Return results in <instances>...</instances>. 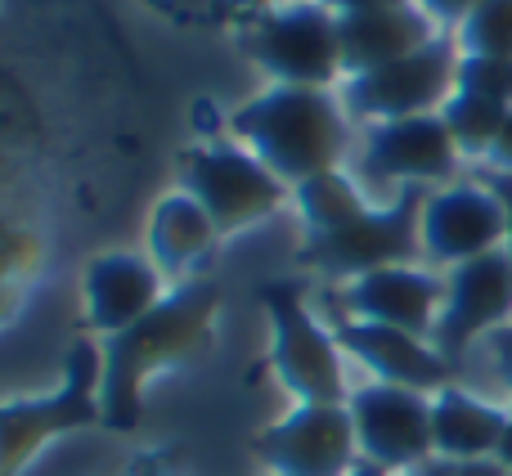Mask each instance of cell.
Returning a JSON list of instances; mask_svg holds the SVG:
<instances>
[{
    "instance_id": "6da1fadb",
    "label": "cell",
    "mask_w": 512,
    "mask_h": 476,
    "mask_svg": "<svg viewBox=\"0 0 512 476\" xmlns=\"http://www.w3.org/2000/svg\"><path fill=\"white\" fill-rule=\"evenodd\" d=\"M221 288L212 279H185L167 292L153 315L131 324L126 333L99 342V409L108 432H131L144 418V391L158 373L185 369L198 355L212 351Z\"/></svg>"
},
{
    "instance_id": "7a4b0ae2",
    "label": "cell",
    "mask_w": 512,
    "mask_h": 476,
    "mask_svg": "<svg viewBox=\"0 0 512 476\" xmlns=\"http://www.w3.org/2000/svg\"><path fill=\"white\" fill-rule=\"evenodd\" d=\"M230 131L234 144L256 153L288 189L342 171L351 140L342 95L306 86H265L261 95L243 99L230 113Z\"/></svg>"
},
{
    "instance_id": "3957f363",
    "label": "cell",
    "mask_w": 512,
    "mask_h": 476,
    "mask_svg": "<svg viewBox=\"0 0 512 476\" xmlns=\"http://www.w3.org/2000/svg\"><path fill=\"white\" fill-rule=\"evenodd\" d=\"M261 310L270 324V373L297 405H346V351L333 328L319 324L306 288L292 279L261 283Z\"/></svg>"
},
{
    "instance_id": "277c9868",
    "label": "cell",
    "mask_w": 512,
    "mask_h": 476,
    "mask_svg": "<svg viewBox=\"0 0 512 476\" xmlns=\"http://www.w3.org/2000/svg\"><path fill=\"white\" fill-rule=\"evenodd\" d=\"M99 342H77L63 360V382L32 400H0V476H23L45 445L86 427H104L99 409Z\"/></svg>"
},
{
    "instance_id": "5b68a950",
    "label": "cell",
    "mask_w": 512,
    "mask_h": 476,
    "mask_svg": "<svg viewBox=\"0 0 512 476\" xmlns=\"http://www.w3.org/2000/svg\"><path fill=\"white\" fill-rule=\"evenodd\" d=\"M423 185H405L387 207H360L328 234H306L297 261L324 279H360L387 265H414L423 256Z\"/></svg>"
},
{
    "instance_id": "8992f818",
    "label": "cell",
    "mask_w": 512,
    "mask_h": 476,
    "mask_svg": "<svg viewBox=\"0 0 512 476\" xmlns=\"http://www.w3.org/2000/svg\"><path fill=\"white\" fill-rule=\"evenodd\" d=\"M239 45L270 77V86L333 90L342 81V36H337V14L324 0H297L252 14Z\"/></svg>"
},
{
    "instance_id": "52a82bcc",
    "label": "cell",
    "mask_w": 512,
    "mask_h": 476,
    "mask_svg": "<svg viewBox=\"0 0 512 476\" xmlns=\"http://www.w3.org/2000/svg\"><path fill=\"white\" fill-rule=\"evenodd\" d=\"M185 189L203 203V212L212 216L221 238L270 221L274 212H283V203L292 194L256 153L230 140H212V144L189 149Z\"/></svg>"
},
{
    "instance_id": "ba28073f",
    "label": "cell",
    "mask_w": 512,
    "mask_h": 476,
    "mask_svg": "<svg viewBox=\"0 0 512 476\" xmlns=\"http://www.w3.org/2000/svg\"><path fill=\"white\" fill-rule=\"evenodd\" d=\"M454 72H459V41L436 36L432 45L387 63V68L364 72V77H346L342 108L346 117H355L364 126L441 113V104L454 95Z\"/></svg>"
},
{
    "instance_id": "9c48e42d",
    "label": "cell",
    "mask_w": 512,
    "mask_h": 476,
    "mask_svg": "<svg viewBox=\"0 0 512 476\" xmlns=\"http://www.w3.org/2000/svg\"><path fill=\"white\" fill-rule=\"evenodd\" d=\"M355 427V445H360V463L387 472H418L432 450V396L409 387H391V382H364L351 387L346 396Z\"/></svg>"
},
{
    "instance_id": "30bf717a",
    "label": "cell",
    "mask_w": 512,
    "mask_h": 476,
    "mask_svg": "<svg viewBox=\"0 0 512 476\" xmlns=\"http://www.w3.org/2000/svg\"><path fill=\"white\" fill-rule=\"evenodd\" d=\"M252 450L270 476H351L360 468L346 405H297L279 423L261 427Z\"/></svg>"
},
{
    "instance_id": "8fae6325",
    "label": "cell",
    "mask_w": 512,
    "mask_h": 476,
    "mask_svg": "<svg viewBox=\"0 0 512 476\" xmlns=\"http://www.w3.org/2000/svg\"><path fill=\"white\" fill-rule=\"evenodd\" d=\"M512 324V261L508 252H486L477 261H463L445 279V306L436 319L432 346L450 364L463 360L477 337H490Z\"/></svg>"
},
{
    "instance_id": "7c38bea8",
    "label": "cell",
    "mask_w": 512,
    "mask_h": 476,
    "mask_svg": "<svg viewBox=\"0 0 512 476\" xmlns=\"http://www.w3.org/2000/svg\"><path fill=\"white\" fill-rule=\"evenodd\" d=\"M508 238L504 198L481 180V185H445L427 194L423 203V256L441 265L477 261L486 252H499Z\"/></svg>"
},
{
    "instance_id": "4fadbf2b",
    "label": "cell",
    "mask_w": 512,
    "mask_h": 476,
    "mask_svg": "<svg viewBox=\"0 0 512 476\" xmlns=\"http://www.w3.org/2000/svg\"><path fill=\"white\" fill-rule=\"evenodd\" d=\"M162 301H167V274L140 252H99L81 270V306L99 342L140 324Z\"/></svg>"
},
{
    "instance_id": "5bb4252c",
    "label": "cell",
    "mask_w": 512,
    "mask_h": 476,
    "mask_svg": "<svg viewBox=\"0 0 512 476\" xmlns=\"http://www.w3.org/2000/svg\"><path fill=\"white\" fill-rule=\"evenodd\" d=\"M459 144L450 140L441 113L400 117V122L369 126L364 135V167L373 180H396L405 185H445L459 171Z\"/></svg>"
},
{
    "instance_id": "9a60e30c",
    "label": "cell",
    "mask_w": 512,
    "mask_h": 476,
    "mask_svg": "<svg viewBox=\"0 0 512 476\" xmlns=\"http://www.w3.org/2000/svg\"><path fill=\"white\" fill-rule=\"evenodd\" d=\"M441 306H445V283L436 274L418 270V265H387V270H373L342 283L346 319L387 324V328H400V333L427 337V342L436 333Z\"/></svg>"
},
{
    "instance_id": "2e32d148",
    "label": "cell",
    "mask_w": 512,
    "mask_h": 476,
    "mask_svg": "<svg viewBox=\"0 0 512 476\" xmlns=\"http://www.w3.org/2000/svg\"><path fill=\"white\" fill-rule=\"evenodd\" d=\"M333 333H337V346L373 373V382L409 387V391H423V396L454 387V364L427 337L400 333V328H387V324H364V319H342Z\"/></svg>"
},
{
    "instance_id": "e0dca14e",
    "label": "cell",
    "mask_w": 512,
    "mask_h": 476,
    "mask_svg": "<svg viewBox=\"0 0 512 476\" xmlns=\"http://www.w3.org/2000/svg\"><path fill=\"white\" fill-rule=\"evenodd\" d=\"M337 36H342V81H346L423 50L441 32H436V23L418 5H400V9H373V14L337 18Z\"/></svg>"
},
{
    "instance_id": "ac0fdd59",
    "label": "cell",
    "mask_w": 512,
    "mask_h": 476,
    "mask_svg": "<svg viewBox=\"0 0 512 476\" xmlns=\"http://www.w3.org/2000/svg\"><path fill=\"white\" fill-rule=\"evenodd\" d=\"M508 409L472 396L463 387H445L432 396V450L436 459L468 463V459H495L499 441L508 432Z\"/></svg>"
},
{
    "instance_id": "d6986e66",
    "label": "cell",
    "mask_w": 512,
    "mask_h": 476,
    "mask_svg": "<svg viewBox=\"0 0 512 476\" xmlns=\"http://www.w3.org/2000/svg\"><path fill=\"white\" fill-rule=\"evenodd\" d=\"M221 243V230L212 216L203 212L189 189H171L153 203L149 212V261L158 265L167 279H185L212 247Z\"/></svg>"
},
{
    "instance_id": "ffe728a7",
    "label": "cell",
    "mask_w": 512,
    "mask_h": 476,
    "mask_svg": "<svg viewBox=\"0 0 512 476\" xmlns=\"http://www.w3.org/2000/svg\"><path fill=\"white\" fill-rule=\"evenodd\" d=\"M441 122H445V131H450V140L459 144V153H468V158H490V149H495L499 131H504V122H508V104L454 90L441 104Z\"/></svg>"
},
{
    "instance_id": "44dd1931",
    "label": "cell",
    "mask_w": 512,
    "mask_h": 476,
    "mask_svg": "<svg viewBox=\"0 0 512 476\" xmlns=\"http://www.w3.org/2000/svg\"><path fill=\"white\" fill-rule=\"evenodd\" d=\"M292 203H297V212H301V221H306L310 234L337 230V225L351 221L360 207H369L360 194V185H355L346 171H328V176H315V180H306V185H297L292 189Z\"/></svg>"
},
{
    "instance_id": "7402d4cb",
    "label": "cell",
    "mask_w": 512,
    "mask_h": 476,
    "mask_svg": "<svg viewBox=\"0 0 512 476\" xmlns=\"http://www.w3.org/2000/svg\"><path fill=\"white\" fill-rule=\"evenodd\" d=\"M454 41H459V54L512 59V0H477V9L459 23Z\"/></svg>"
},
{
    "instance_id": "603a6c76",
    "label": "cell",
    "mask_w": 512,
    "mask_h": 476,
    "mask_svg": "<svg viewBox=\"0 0 512 476\" xmlns=\"http://www.w3.org/2000/svg\"><path fill=\"white\" fill-rule=\"evenodd\" d=\"M454 90H463V95H481V99H495V104H508L512 108V59H490V54H459Z\"/></svg>"
},
{
    "instance_id": "cb8c5ba5",
    "label": "cell",
    "mask_w": 512,
    "mask_h": 476,
    "mask_svg": "<svg viewBox=\"0 0 512 476\" xmlns=\"http://www.w3.org/2000/svg\"><path fill=\"white\" fill-rule=\"evenodd\" d=\"M414 476H512L499 459H468V463H450V459H427Z\"/></svg>"
},
{
    "instance_id": "d4e9b609",
    "label": "cell",
    "mask_w": 512,
    "mask_h": 476,
    "mask_svg": "<svg viewBox=\"0 0 512 476\" xmlns=\"http://www.w3.org/2000/svg\"><path fill=\"white\" fill-rule=\"evenodd\" d=\"M418 9H423L432 23H441V27H459L463 18L477 9V0H414Z\"/></svg>"
},
{
    "instance_id": "484cf974",
    "label": "cell",
    "mask_w": 512,
    "mask_h": 476,
    "mask_svg": "<svg viewBox=\"0 0 512 476\" xmlns=\"http://www.w3.org/2000/svg\"><path fill=\"white\" fill-rule=\"evenodd\" d=\"M486 346H490V360H495V369H499V378H504V387L512 391V324L499 328V333H490Z\"/></svg>"
},
{
    "instance_id": "4316f807",
    "label": "cell",
    "mask_w": 512,
    "mask_h": 476,
    "mask_svg": "<svg viewBox=\"0 0 512 476\" xmlns=\"http://www.w3.org/2000/svg\"><path fill=\"white\" fill-rule=\"evenodd\" d=\"M337 18H351V14H373V9H400V5H414V0H324Z\"/></svg>"
},
{
    "instance_id": "83f0119b",
    "label": "cell",
    "mask_w": 512,
    "mask_h": 476,
    "mask_svg": "<svg viewBox=\"0 0 512 476\" xmlns=\"http://www.w3.org/2000/svg\"><path fill=\"white\" fill-rule=\"evenodd\" d=\"M486 162L495 171H504V176H512V108H508V122H504V131H499V140H495V149H490Z\"/></svg>"
},
{
    "instance_id": "f1b7e54d",
    "label": "cell",
    "mask_w": 512,
    "mask_h": 476,
    "mask_svg": "<svg viewBox=\"0 0 512 476\" xmlns=\"http://www.w3.org/2000/svg\"><path fill=\"white\" fill-rule=\"evenodd\" d=\"M486 185L495 189L499 198H504V212H508V238H504V252H508V261H512V176H504V171H490Z\"/></svg>"
},
{
    "instance_id": "f546056e",
    "label": "cell",
    "mask_w": 512,
    "mask_h": 476,
    "mask_svg": "<svg viewBox=\"0 0 512 476\" xmlns=\"http://www.w3.org/2000/svg\"><path fill=\"white\" fill-rule=\"evenodd\" d=\"M18 292H23V288H18V283H0V324H5V319L18 310V301H23V297H18Z\"/></svg>"
},
{
    "instance_id": "4dcf8cb0",
    "label": "cell",
    "mask_w": 512,
    "mask_h": 476,
    "mask_svg": "<svg viewBox=\"0 0 512 476\" xmlns=\"http://www.w3.org/2000/svg\"><path fill=\"white\" fill-rule=\"evenodd\" d=\"M504 468H512V418H508V432H504V441H499V454H495Z\"/></svg>"
},
{
    "instance_id": "1f68e13d",
    "label": "cell",
    "mask_w": 512,
    "mask_h": 476,
    "mask_svg": "<svg viewBox=\"0 0 512 476\" xmlns=\"http://www.w3.org/2000/svg\"><path fill=\"white\" fill-rule=\"evenodd\" d=\"M252 14H265V9H279V5H297V0H243Z\"/></svg>"
}]
</instances>
